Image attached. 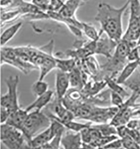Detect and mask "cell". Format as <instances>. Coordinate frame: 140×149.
Listing matches in <instances>:
<instances>
[{"instance_id": "cell-35", "label": "cell", "mask_w": 140, "mask_h": 149, "mask_svg": "<svg viewBox=\"0 0 140 149\" xmlns=\"http://www.w3.org/2000/svg\"><path fill=\"white\" fill-rule=\"evenodd\" d=\"M1 8L9 7L13 3V0H0Z\"/></svg>"}, {"instance_id": "cell-5", "label": "cell", "mask_w": 140, "mask_h": 149, "mask_svg": "<svg viewBox=\"0 0 140 149\" xmlns=\"http://www.w3.org/2000/svg\"><path fill=\"white\" fill-rule=\"evenodd\" d=\"M70 86L69 73L57 69L55 81L56 96L58 99L62 100L69 90Z\"/></svg>"}, {"instance_id": "cell-11", "label": "cell", "mask_w": 140, "mask_h": 149, "mask_svg": "<svg viewBox=\"0 0 140 149\" xmlns=\"http://www.w3.org/2000/svg\"><path fill=\"white\" fill-rule=\"evenodd\" d=\"M28 113L29 112L25 109H23L20 108L10 114L5 123L21 130Z\"/></svg>"}, {"instance_id": "cell-16", "label": "cell", "mask_w": 140, "mask_h": 149, "mask_svg": "<svg viewBox=\"0 0 140 149\" xmlns=\"http://www.w3.org/2000/svg\"><path fill=\"white\" fill-rule=\"evenodd\" d=\"M23 26V23L19 22L14 24L10 27L7 28L1 35V46L4 47L7 43L11 40L15 35L18 33L21 27Z\"/></svg>"}, {"instance_id": "cell-26", "label": "cell", "mask_w": 140, "mask_h": 149, "mask_svg": "<svg viewBox=\"0 0 140 149\" xmlns=\"http://www.w3.org/2000/svg\"><path fill=\"white\" fill-rule=\"evenodd\" d=\"M124 102V98L122 96L110 90V103L113 106L120 108Z\"/></svg>"}, {"instance_id": "cell-22", "label": "cell", "mask_w": 140, "mask_h": 149, "mask_svg": "<svg viewBox=\"0 0 140 149\" xmlns=\"http://www.w3.org/2000/svg\"><path fill=\"white\" fill-rule=\"evenodd\" d=\"M48 91V84L43 80H38L32 86V92L34 95L38 97Z\"/></svg>"}, {"instance_id": "cell-9", "label": "cell", "mask_w": 140, "mask_h": 149, "mask_svg": "<svg viewBox=\"0 0 140 149\" xmlns=\"http://www.w3.org/2000/svg\"><path fill=\"white\" fill-rule=\"evenodd\" d=\"M54 96L53 91L48 90L46 93L37 97V99L25 109L28 112L33 111H41L52 101Z\"/></svg>"}, {"instance_id": "cell-17", "label": "cell", "mask_w": 140, "mask_h": 149, "mask_svg": "<svg viewBox=\"0 0 140 149\" xmlns=\"http://www.w3.org/2000/svg\"><path fill=\"white\" fill-rule=\"evenodd\" d=\"M82 32L90 40H97L104 33L103 30L100 29L98 33L95 27L91 24L82 22Z\"/></svg>"}, {"instance_id": "cell-20", "label": "cell", "mask_w": 140, "mask_h": 149, "mask_svg": "<svg viewBox=\"0 0 140 149\" xmlns=\"http://www.w3.org/2000/svg\"><path fill=\"white\" fill-rule=\"evenodd\" d=\"M94 127L96 128L100 131L102 136L118 135L117 127L110 123H99L93 125Z\"/></svg>"}, {"instance_id": "cell-13", "label": "cell", "mask_w": 140, "mask_h": 149, "mask_svg": "<svg viewBox=\"0 0 140 149\" xmlns=\"http://www.w3.org/2000/svg\"><path fill=\"white\" fill-rule=\"evenodd\" d=\"M84 3L82 0H67L58 13L63 17H75L76 11Z\"/></svg>"}, {"instance_id": "cell-36", "label": "cell", "mask_w": 140, "mask_h": 149, "mask_svg": "<svg viewBox=\"0 0 140 149\" xmlns=\"http://www.w3.org/2000/svg\"><path fill=\"white\" fill-rule=\"evenodd\" d=\"M137 45L140 46V36L139 38V39H138V40L137 41Z\"/></svg>"}, {"instance_id": "cell-18", "label": "cell", "mask_w": 140, "mask_h": 149, "mask_svg": "<svg viewBox=\"0 0 140 149\" xmlns=\"http://www.w3.org/2000/svg\"><path fill=\"white\" fill-rule=\"evenodd\" d=\"M104 80H105L107 82V86L109 87V89L115 92L122 96L123 98L125 99L126 97L129 96V94L123 88L122 86H120V84H118L116 81L115 79L110 77V76L107 75L104 78Z\"/></svg>"}, {"instance_id": "cell-29", "label": "cell", "mask_w": 140, "mask_h": 149, "mask_svg": "<svg viewBox=\"0 0 140 149\" xmlns=\"http://www.w3.org/2000/svg\"><path fill=\"white\" fill-rule=\"evenodd\" d=\"M67 0H50L49 11L58 12Z\"/></svg>"}, {"instance_id": "cell-1", "label": "cell", "mask_w": 140, "mask_h": 149, "mask_svg": "<svg viewBox=\"0 0 140 149\" xmlns=\"http://www.w3.org/2000/svg\"><path fill=\"white\" fill-rule=\"evenodd\" d=\"M129 6L128 0L120 8L111 6L106 2H100L97 6L95 20L100 24L101 29L112 40L118 42L123 37L122 17Z\"/></svg>"}, {"instance_id": "cell-10", "label": "cell", "mask_w": 140, "mask_h": 149, "mask_svg": "<svg viewBox=\"0 0 140 149\" xmlns=\"http://www.w3.org/2000/svg\"><path fill=\"white\" fill-rule=\"evenodd\" d=\"M140 61H128L123 69L121 70L120 74L115 81L120 84H124L133 75L137 68H139Z\"/></svg>"}, {"instance_id": "cell-2", "label": "cell", "mask_w": 140, "mask_h": 149, "mask_svg": "<svg viewBox=\"0 0 140 149\" xmlns=\"http://www.w3.org/2000/svg\"><path fill=\"white\" fill-rule=\"evenodd\" d=\"M51 123V120L42 111H33L29 112L21 132L27 141L28 148L30 140L35 136L48 128Z\"/></svg>"}, {"instance_id": "cell-24", "label": "cell", "mask_w": 140, "mask_h": 149, "mask_svg": "<svg viewBox=\"0 0 140 149\" xmlns=\"http://www.w3.org/2000/svg\"><path fill=\"white\" fill-rule=\"evenodd\" d=\"M123 85L127 86L131 90L140 96V73L135 75L132 78L131 77Z\"/></svg>"}, {"instance_id": "cell-31", "label": "cell", "mask_w": 140, "mask_h": 149, "mask_svg": "<svg viewBox=\"0 0 140 149\" xmlns=\"http://www.w3.org/2000/svg\"><path fill=\"white\" fill-rule=\"evenodd\" d=\"M123 148L122 141L120 138H118L113 141L109 142L106 146H104L103 149H121Z\"/></svg>"}, {"instance_id": "cell-12", "label": "cell", "mask_w": 140, "mask_h": 149, "mask_svg": "<svg viewBox=\"0 0 140 149\" xmlns=\"http://www.w3.org/2000/svg\"><path fill=\"white\" fill-rule=\"evenodd\" d=\"M52 139L50 126L35 136L29 144V148H41Z\"/></svg>"}, {"instance_id": "cell-30", "label": "cell", "mask_w": 140, "mask_h": 149, "mask_svg": "<svg viewBox=\"0 0 140 149\" xmlns=\"http://www.w3.org/2000/svg\"><path fill=\"white\" fill-rule=\"evenodd\" d=\"M127 59L128 61H140V53L138 46L132 49L128 55Z\"/></svg>"}, {"instance_id": "cell-21", "label": "cell", "mask_w": 140, "mask_h": 149, "mask_svg": "<svg viewBox=\"0 0 140 149\" xmlns=\"http://www.w3.org/2000/svg\"><path fill=\"white\" fill-rule=\"evenodd\" d=\"M21 14L20 11L18 9L13 8V10L9 11H4L1 10V26L4 25V24L9 22L13 20L19 16H21Z\"/></svg>"}, {"instance_id": "cell-6", "label": "cell", "mask_w": 140, "mask_h": 149, "mask_svg": "<svg viewBox=\"0 0 140 149\" xmlns=\"http://www.w3.org/2000/svg\"><path fill=\"white\" fill-rule=\"evenodd\" d=\"M61 145L64 149L82 148V141L80 132L66 130L62 136Z\"/></svg>"}, {"instance_id": "cell-33", "label": "cell", "mask_w": 140, "mask_h": 149, "mask_svg": "<svg viewBox=\"0 0 140 149\" xmlns=\"http://www.w3.org/2000/svg\"><path fill=\"white\" fill-rule=\"evenodd\" d=\"M11 112L8 109L1 107V123H4L6 122Z\"/></svg>"}, {"instance_id": "cell-25", "label": "cell", "mask_w": 140, "mask_h": 149, "mask_svg": "<svg viewBox=\"0 0 140 149\" xmlns=\"http://www.w3.org/2000/svg\"><path fill=\"white\" fill-rule=\"evenodd\" d=\"M123 143V147L125 149H140V145L136 142L134 139L130 136H127L126 137L121 139Z\"/></svg>"}, {"instance_id": "cell-7", "label": "cell", "mask_w": 140, "mask_h": 149, "mask_svg": "<svg viewBox=\"0 0 140 149\" xmlns=\"http://www.w3.org/2000/svg\"><path fill=\"white\" fill-rule=\"evenodd\" d=\"M140 36V17L130 16L128 25L122 39L129 41H137Z\"/></svg>"}, {"instance_id": "cell-14", "label": "cell", "mask_w": 140, "mask_h": 149, "mask_svg": "<svg viewBox=\"0 0 140 149\" xmlns=\"http://www.w3.org/2000/svg\"><path fill=\"white\" fill-rule=\"evenodd\" d=\"M70 87L72 88L82 89L86 84L83 72L77 65L69 73Z\"/></svg>"}, {"instance_id": "cell-8", "label": "cell", "mask_w": 140, "mask_h": 149, "mask_svg": "<svg viewBox=\"0 0 140 149\" xmlns=\"http://www.w3.org/2000/svg\"><path fill=\"white\" fill-rule=\"evenodd\" d=\"M117 42L110 39L108 36L106 38H101V36L96 41L95 54H101L107 58L112 57V52L115 49Z\"/></svg>"}, {"instance_id": "cell-19", "label": "cell", "mask_w": 140, "mask_h": 149, "mask_svg": "<svg viewBox=\"0 0 140 149\" xmlns=\"http://www.w3.org/2000/svg\"><path fill=\"white\" fill-rule=\"evenodd\" d=\"M56 61L57 68L67 73L72 71L77 65L76 61L73 58L66 60L56 59Z\"/></svg>"}, {"instance_id": "cell-32", "label": "cell", "mask_w": 140, "mask_h": 149, "mask_svg": "<svg viewBox=\"0 0 140 149\" xmlns=\"http://www.w3.org/2000/svg\"><path fill=\"white\" fill-rule=\"evenodd\" d=\"M126 126L129 129L136 130L140 131V120L131 119L128 122Z\"/></svg>"}, {"instance_id": "cell-34", "label": "cell", "mask_w": 140, "mask_h": 149, "mask_svg": "<svg viewBox=\"0 0 140 149\" xmlns=\"http://www.w3.org/2000/svg\"><path fill=\"white\" fill-rule=\"evenodd\" d=\"M129 136L134 139L136 142L140 145V131L136 130H129Z\"/></svg>"}, {"instance_id": "cell-37", "label": "cell", "mask_w": 140, "mask_h": 149, "mask_svg": "<svg viewBox=\"0 0 140 149\" xmlns=\"http://www.w3.org/2000/svg\"><path fill=\"white\" fill-rule=\"evenodd\" d=\"M84 3H85V2H87L89 0H82Z\"/></svg>"}, {"instance_id": "cell-15", "label": "cell", "mask_w": 140, "mask_h": 149, "mask_svg": "<svg viewBox=\"0 0 140 149\" xmlns=\"http://www.w3.org/2000/svg\"><path fill=\"white\" fill-rule=\"evenodd\" d=\"M40 70L39 80H43L44 77L53 69L57 68L56 58L53 55H48L38 67Z\"/></svg>"}, {"instance_id": "cell-28", "label": "cell", "mask_w": 140, "mask_h": 149, "mask_svg": "<svg viewBox=\"0 0 140 149\" xmlns=\"http://www.w3.org/2000/svg\"><path fill=\"white\" fill-rule=\"evenodd\" d=\"M32 3L45 13H47L49 10L50 0H32Z\"/></svg>"}, {"instance_id": "cell-3", "label": "cell", "mask_w": 140, "mask_h": 149, "mask_svg": "<svg viewBox=\"0 0 140 149\" xmlns=\"http://www.w3.org/2000/svg\"><path fill=\"white\" fill-rule=\"evenodd\" d=\"M1 140L8 149L28 148L27 141L21 131L6 123H1Z\"/></svg>"}, {"instance_id": "cell-23", "label": "cell", "mask_w": 140, "mask_h": 149, "mask_svg": "<svg viewBox=\"0 0 140 149\" xmlns=\"http://www.w3.org/2000/svg\"><path fill=\"white\" fill-rule=\"evenodd\" d=\"M66 128L71 131L74 132H80L81 130L83 129H85L87 127H90L93 125V122L89 121L87 123H79V122H75L73 121H71L69 122H65L62 123Z\"/></svg>"}, {"instance_id": "cell-4", "label": "cell", "mask_w": 140, "mask_h": 149, "mask_svg": "<svg viewBox=\"0 0 140 149\" xmlns=\"http://www.w3.org/2000/svg\"><path fill=\"white\" fill-rule=\"evenodd\" d=\"M19 82V77L18 75L7 77L5 79L7 91L5 94L2 95L1 98V107L8 109L11 113L20 108L18 95Z\"/></svg>"}, {"instance_id": "cell-38", "label": "cell", "mask_w": 140, "mask_h": 149, "mask_svg": "<svg viewBox=\"0 0 140 149\" xmlns=\"http://www.w3.org/2000/svg\"><path fill=\"white\" fill-rule=\"evenodd\" d=\"M139 67H140V66H139Z\"/></svg>"}, {"instance_id": "cell-27", "label": "cell", "mask_w": 140, "mask_h": 149, "mask_svg": "<svg viewBox=\"0 0 140 149\" xmlns=\"http://www.w3.org/2000/svg\"><path fill=\"white\" fill-rule=\"evenodd\" d=\"M129 2L130 16L140 17V0H128Z\"/></svg>"}]
</instances>
